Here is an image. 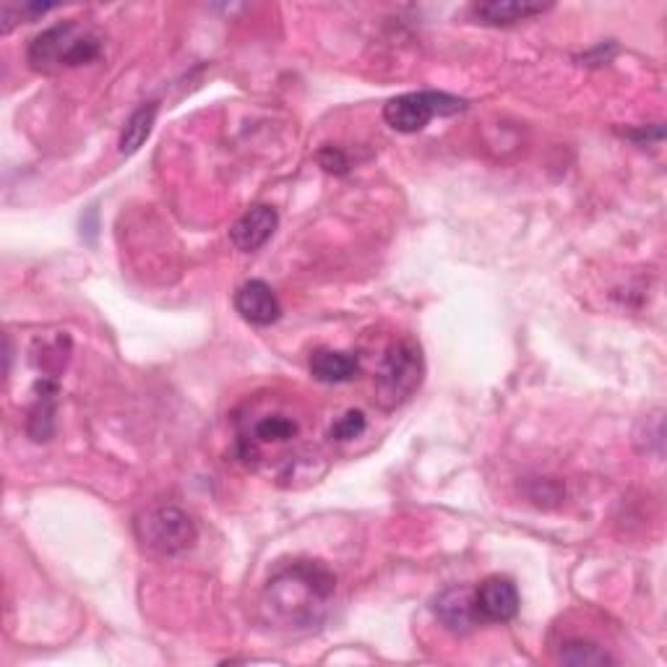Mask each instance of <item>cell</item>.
Returning a JSON list of instances; mask_svg holds the SVG:
<instances>
[{"mask_svg": "<svg viewBox=\"0 0 667 667\" xmlns=\"http://www.w3.org/2000/svg\"><path fill=\"white\" fill-rule=\"evenodd\" d=\"M545 11L547 6L527 3V0H488V3L472 6L474 17L491 27H511V24H519V21L540 17V13Z\"/></svg>", "mask_w": 667, "mask_h": 667, "instance_id": "cell-10", "label": "cell"}, {"mask_svg": "<svg viewBox=\"0 0 667 667\" xmlns=\"http://www.w3.org/2000/svg\"><path fill=\"white\" fill-rule=\"evenodd\" d=\"M561 659L566 665H607L613 663V657L607 655V651L599 647V644L595 642H584V639H574V642H566L563 644L561 649Z\"/></svg>", "mask_w": 667, "mask_h": 667, "instance_id": "cell-15", "label": "cell"}, {"mask_svg": "<svg viewBox=\"0 0 667 667\" xmlns=\"http://www.w3.org/2000/svg\"><path fill=\"white\" fill-rule=\"evenodd\" d=\"M366 425H368L366 414H362L360 410H350V412H345L337 422H334L331 431H329V439L331 441H352V439H358V435L366 433Z\"/></svg>", "mask_w": 667, "mask_h": 667, "instance_id": "cell-17", "label": "cell"}, {"mask_svg": "<svg viewBox=\"0 0 667 667\" xmlns=\"http://www.w3.org/2000/svg\"><path fill=\"white\" fill-rule=\"evenodd\" d=\"M37 402L29 412V422H27V433L32 435V441H48L53 435L55 428V394H58V383L42 378V383H37Z\"/></svg>", "mask_w": 667, "mask_h": 667, "instance_id": "cell-13", "label": "cell"}, {"mask_svg": "<svg viewBox=\"0 0 667 667\" xmlns=\"http://www.w3.org/2000/svg\"><path fill=\"white\" fill-rule=\"evenodd\" d=\"M422 383V355L412 339L394 342L383 355L376 376V397L383 410L404 404Z\"/></svg>", "mask_w": 667, "mask_h": 667, "instance_id": "cell-3", "label": "cell"}, {"mask_svg": "<svg viewBox=\"0 0 667 667\" xmlns=\"http://www.w3.org/2000/svg\"><path fill=\"white\" fill-rule=\"evenodd\" d=\"M279 214L269 204H258L254 209H248L240 219L235 222L229 229V240L243 254H256L258 248H264L271 240V235L277 233Z\"/></svg>", "mask_w": 667, "mask_h": 667, "instance_id": "cell-7", "label": "cell"}, {"mask_svg": "<svg viewBox=\"0 0 667 667\" xmlns=\"http://www.w3.org/2000/svg\"><path fill=\"white\" fill-rule=\"evenodd\" d=\"M462 110H466V100L454 98V94L447 92L425 89V92L399 94V98L389 100L387 105H383V121L399 133H418L425 129L435 115L447 117L462 113Z\"/></svg>", "mask_w": 667, "mask_h": 667, "instance_id": "cell-5", "label": "cell"}, {"mask_svg": "<svg viewBox=\"0 0 667 667\" xmlns=\"http://www.w3.org/2000/svg\"><path fill=\"white\" fill-rule=\"evenodd\" d=\"M298 422L287 414H264L254 422L248 435L240 439V454L243 459L256 456L258 443H271V441H293L298 435Z\"/></svg>", "mask_w": 667, "mask_h": 667, "instance_id": "cell-11", "label": "cell"}, {"mask_svg": "<svg viewBox=\"0 0 667 667\" xmlns=\"http://www.w3.org/2000/svg\"><path fill=\"white\" fill-rule=\"evenodd\" d=\"M519 589L509 576H491L474 589V610L480 624H509L519 613Z\"/></svg>", "mask_w": 667, "mask_h": 667, "instance_id": "cell-6", "label": "cell"}, {"mask_svg": "<svg viewBox=\"0 0 667 667\" xmlns=\"http://www.w3.org/2000/svg\"><path fill=\"white\" fill-rule=\"evenodd\" d=\"M157 113H160L157 102H146V105H141L136 113L125 121L121 141H117V150H121V154H136L141 146H144V141L152 136Z\"/></svg>", "mask_w": 667, "mask_h": 667, "instance_id": "cell-14", "label": "cell"}, {"mask_svg": "<svg viewBox=\"0 0 667 667\" xmlns=\"http://www.w3.org/2000/svg\"><path fill=\"white\" fill-rule=\"evenodd\" d=\"M194 519L175 506H157L136 519V537L150 553L177 555L196 543Z\"/></svg>", "mask_w": 667, "mask_h": 667, "instance_id": "cell-4", "label": "cell"}, {"mask_svg": "<svg viewBox=\"0 0 667 667\" xmlns=\"http://www.w3.org/2000/svg\"><path fill=\"white\" fill-rule=\"evenodd\" d=\"M318 165H321L326 173L345 175L347 167H350V162H347L345 152L337 150V146H324V150L318 152Z\"/></svg>", "mask_w": 667, "mask_h": 667, "instance_id": "cell-18", "label": "cell"}, {"mask_svg": "<svg viewBox=\"0 0 667 667\" xmlns=\"http://www.w3.org/2000/svg\"><path fill=\"white\" fill-rule=\"evenodd\" d=\"M310 373L321 383H347L360 373V360L352 352L316 350L310 355Z\"/></svg>", "mask_w": 667, "mask_h": 667, "instance_id": "cell-12", "label": "cell"}, {"mask_svg": "<svg viewBox=\"0 0 667 667\" xmlns=\"http://www.w3.org/2000/svg\"><path fill=\"white\" fill-rule=\"evenodd\" d=\"M50 9H53L50 3H24V6L6 3L3 9H0V32L9 34L13 27L21 24V21H32L37 17H42V13H48Z\"/></svg>", "mask_w": 667, "mask_h": 667, "instance_id": "cell-16", "label": "cell"}, {"mask_svg": "<svg viewBox=\"0 0 667 667\" xmlns=\"http://www.w3.org/2000/svg\"><path fill=\"white\" fill-rule=\"evenodd\" d=\"M337 579L324 563L295 561L266 582L261 595L264 620L279 632H310L326 618Z\"/></svg>", "mask_w": 667, "mask_h": 667, "instance_id": "cell-1", "label": "cell"}, {"mask_svg": "<svg viewBox=\"0 0 667 667\" xmlns=\"http://www.w3.org/2000/svg\"><path fill=\"white\" fill-rule=\"evenodd\" d=\"M235 308L237 314L254 326H271L281 316L277 295L261 279H250L246 285H240V290L235 293Z\"/></svg>", "mask_w": 667, "mask_h": 667, "instance_id": "cell-8", "label": "cell"}, {"mask_svg": "<svg viewBox=\"0 0 667 667\" xmlns=\"http://www.w3.org/2000/svg\"><path fill=\"white\" fill-rule=\"evenodd\" d=\"M102 40L79 21H61L29 42L27 61L40 73H61L98 61Z\"/></svg>", "mask_w": 667, "mask_h": 667, "instance_id": "cell-2", "label": "cell"}, {"mask_svg": "<svg viewBox=\"0 0 667 667\" xmlns=\"http://www.w3.org/2000/svg\"><path fill=\"white\" fill-rule=\"evenodd\" d=\"M435 618L451 634H470L480 624L478 610H474V592L466 587H449L441 592L433 603Z\"/></svg>", "mask_w": 667, "mask_h": 667, "instance_id": "cell-9", "label": "cell"}]
</instances>
